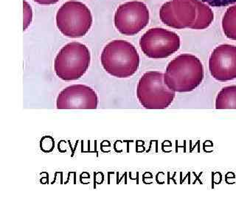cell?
Here are the masks:
<instances>
[{"label": "cell", "mask_w": 236, "mask_h": 199, "mask_svg": "<svg viewBox=\"0 0 236 199\" xmlns=\"http://www.w3.org/2000/svg\"><path fill=\"white\" fill-rule=\"evenodd\" d=\"M204 79V69L199 58L191 54H181L166 67L164 81L175 92H190Z\"/></svg>", "instance_id": "6da1fadb"}, {"label": "cell", "mask_w": 236, "mask_h": 199, "mask_svg": "<svg viewBox=\"0 0 236 199\" xmlns=\"http://www.w3.org/2000/svg\"><path fill=\"white\" fill-rule=\"evenodd\" d=\"M101 61L108 74L115 78H126L136 73L140 60L132 44L124 40H115L103 48Z\"/></svg>", "instance_id": "7a4b0ae2"}, {"label": "cell", "mask_w": 236, "mask_h": 199, "mask_svg": "<svg viewBox=\"0 0 236 199\" xmlns=\"http://www.w3.org/2000/svg\"><path fill=\"white\" fill-rule=\"evenodd\" d=\"M90 61L89 48L83 44L72 42L58 52L54 61V70L62 80H76L84 75L90 67Z\"/></svg>", "instance_id": "3957f363"}, {"label": "cell", "mask_w": 236, "mask_h": 199, "mask_svg": "<svg viewBox=\"0 0 236 199\" xmlns=\"http://www.w3.org/2000/svg\"><path fill=\"white\" fill-rule=\"evenodd\" d=\"M176 92L167 86L164 73L149 71L142 75L137 83V97L146 109H165L174 101Z\"/></svg>", "instance_id": "277c9868"}, {"label": "cell", "mask_w": 236, "mask_h": 199, "mask_svg": "<svg viewBox=\"0 0 236 199\" xmlns=\"http://www.w3.org/2000/svg\"><path fill=\"white\" fill-rule=\"evenodd\" d=\"M56 25L59 31L68 38H81L92 25V15L83 2L68 1L56 13Z\"/></svg>", "instance_id": "5b68a950"}, {"label": "cell", "mask_w": 236, "mask_h": 199, "mask_svg": "<svg viewBox=\"0 0 236 199\" xmlns=\"http://www.w3.org/2000/svg\"><path fill=\"white\" fill-rule=\"evenodd\" d=\"M180 46L179 35L161 27L150 29L140 39L141 50L151 59L166 58L178 51Z\"/></svg>", "instance_id": "8992f818"}, {"label": "cell", "mask_w": 236, "mask_h": 199, "mask_svg": "<svg viewBox=\"0 0 236 199\" xmlns=\"http://www.w3.org/2000/svg\"><path fill=\"white\" fill-rule=\"evenodd\" d=\"M149 19L147 5L142 2L131 1L118 7L114 22L119 33L125 35H134L148 25Z\"/></svg>", "instance_id": "52a82bcc"}, {"label": "cell", "mask_w": 236, "mask_h": 199, "mask_svg": "<svg viewBox=\"0 0 236 199\" xmlns=\"http://www.w3.org/2000/svg\"><path fill=\"white\" fill-rule=\"evenodd\" d=\"M196 0H171L160 10L163 24L177 30L190 28L196 19Z\"/></svg>", "instance_id": "ba28073f"}, {"label": "cell", "mask_w": 236, "mask_h": 199, "mask_svg": "<svg viewBox=\"0 0 236 199\" xmlns=\"http://www.w3.org/2000/svg\"><path fill=\"white\" fill-rule=\"evenodd\" d=\"M97 106V93L86 85L67 86L59 93L56 99L58 109H96Z\"/></svg>", "instance_id": "9c48e42d"}, {"label": "cell", "mask_w": 236, "mask_h": 199, "mask_svg": "<svg viewBox=\"0 0 236 199\" xmlns=\"http://www.w3.org/2000/svg\"><path fill=\"white\" fill-rule=\"evenodd\" d=\"M209 70L212 78L219 81L236 79V46L221 44L216 46L210 57Z\"/></svg>", "instance_id": "30bf717a"}, {"label": "cell", "mask_w": 236, "mask_h": 199, "mask_svg": "<svg viewBox=\"0 0 236 199\" xmlns=\"http://www.w3.org/2000/svg\"><path fill=\"white\" fill-rule=\"evenodd\" d=\"M196 19L190 29L192 30H204L212 24L214 19V14L212 9L208 4L196 0Z\"/></svg>", "instance_id": "8fae6325"}, {"label": "cell", "mask_w": 236, "mask_h": 199, "mask_svg": "<svg viewBox=\"0 0 236 199\" xmlns=\"http://www.w3.org/2000/svg\"><path fill=\"white\" fill-rule=\"evenodd\" d=\"M216 109H236V86H225L215 98Z\"/></svg>", "instance_id": "7c38bea8"}, {"label": "cell", "mask_w": 236, "mask_h": 199, "mask_svg": "<svg viewBox=\"0 0 236 199\" xmlns=\"http://www.w3.org/2000/svg\"><path fill=\"white\" fill-rule=\"evenodd\" d=\"M221 25L224 35L230 39L236 41V5L227 10L222 19Z\"/></svg>", "instance_id": "4fadbf2b"}, {"label": "cell", "mask_w": 236, "mask_h": 199, "mask_svg": "<svg viewBox=\"0 0 236 199\" xmlns=\"http://www.w3.org/2000/svg\"><path fill=\"white\" fill-rule=\"evenodd\" d=\"M23 15H24V24H23V29L24 31H26L27 27L31 25L33 20V10L31 5H29L25 0L23 2Z\"/></svg>", "instance_id": "5bb4252c"}, {"label": "cell", "mask_w": 236, "mask_h": 199, "mask_svg": "<svg viewBox=\"0 0 236 199\" xmlns=\"http://www.w3.org/2000/svg\"><path fill=\"white\" fill-rule=\"evenodd\" d=\"M212 7H226L236 3V0H200Z\"/></svg>", "instance_id": "9a60e30c"}, {"label": "cell", "mask_w": 236, "mask_h": 199, "mask_svg": "<svg viewBox=\"0 0 236 199\" xmlns=\"http://www.w3.org/2000/svg\"><path fill=\"white\" fill-rule=\"evenodd\" d=\"M33 1L36 2V3L39 4V5H50L57 3L59 0H33Z\"/></svg>", "instance_id": "2e32d148"}]
</instances>
